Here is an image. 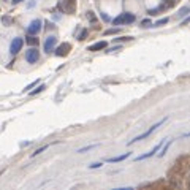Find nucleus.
Returning <instances> with one entry per match:
<instances>
[{
  "label": "nucleus",
  "mask_w": 190,
  "mask_h": 190,
  "mask_svg": "<svg viewBox=\"0 0 190 190\" xmlns=\"http://www.w3.org/2000/svg\"><path fill=\"white\" fill-rule=\"evenodd\" d=\"M11 2H13V3H21L22 0H11Z\"/></svg>",
  "instance_id": "obj_30"
},
{
  "label": "nucleus",
  "mask_w": 190,
  "mask_h": 190,
  "mask_svg": "<svg viewBox=\"0 0 190 190\" xmlns=\"http://www.w3.org/2000/svg\"><path fill=\"white\" fill-rule=\"evenodd\" d=\"M26 41H27V44H29V46H38V43H40V41H38V38H37L35 35H29V37L26 38Z\"/></svg>",
  "instance_id": "obj_13"
},
{
  "label": "nucleus",
  "mask_w": 190,
  "mask_h": 190,
  "mask_svg": "<svg viewBox=\"0 0 190 190\" xmlns=\"http://www.w3.org/2000/svg\"><path fill=\"white\" fill-rule=\"evenodd\" d=\"M87 33H89V32H87V30L84 29V30H82V32L79 33V37H78V40H79V41H84V40H86V37H87Z\"/></svg>",
  "instance_id": "obj_21"
},
{
  "label": "nucleus",
  "mask_w": 190,
  "mask_h": 190,
  "mask_svg": "<svg viewBox=\"0 0 190 190\" xmlns=\"http://www.w3.org/2000/svg\"><path fill=\"white\" fill-rule=\"evenodd\" d=\"M188 170H190V157H188V155H184V157H181V158L174 163V166H173L171 171H170V174H171V173H176V176H174V174L170 176V179L174 181L173 184L178 185L179 181L182 179V176H184Z\"/></svg>",
  "instance_id": "obj_1"
},
{
  "label": "nucleus",
  "mask_w": 190,
  "mask_h": 190,
  "mask_svg": "<svg viewBox=\"0 0 190 190\" xmlns=\"http://www.w3.org/2000/svg\"><path fill=\"white\" fill-rule=\"evenodd\" d=\"M132 22H135V14H132V13H122V14H119L117 18L112 19L114 26H121V24H132Z\"/></svg>",
  "instance_id": "obj_3"
},
{
  "label": "nucleus",
  "mask_w": 190,
  "mask_h": 190,
  "mask_svg": "<svg viewBox=\"0 0 190 190\" xmlns=\"http://www.w3.org/2000/svg\"><path fill=\"white\" fill-rule=\"evenodd\" d=\"M170 146H171V141H168V142H166V144H165L163 148H160L162 151H160V154H158V157H163V155L166 154V151H168V149H170Z\"/></svg>",
  "instance_id": "obj_14"
},
{
  "label": "nucleus",
  "mask_w": 190,
  "mask_h": 190,
  "mask_svg": "<svg viewBox=\"0 0 190 190\" xmlns=\"http://www.w3.org/2000/svg\"><path fill=\"white\" fill-rule=\"evenodd\" d=\"M44 89H46V86H44V84H40V86L37 84V89H35V90H32V92H30V95H37V93H40V92H41V90H44Z\"/></svg>",
  "instance_id": "obj_16"
},
{
  "label": "nucleus",
  "mask_w": 190,
  "mask_h": 190,
  "mask_svg": "<svg viewBox=\"0 0 190 190\" xmlns=\"http://www.w3.org/2000/svg\"><path fill=\"white\" fill-rule=\"evenodd\" d=\"M48 148H49V146H48V144H46V146H43V148H40V149H37V151H35V152L32 154V157H37L38 154H41V152H44V151H46Z\"/></svg>",
  "instance_id": "obj_19"
},
{
  "label": "nucleus",
  "mask_w": 190,
  "mask_h": 190,
  "mask_svg": "<svg viewBox=\"0 0 190 190\" xmlns=\"http://www.w3.org/2000/svg\"><path fill=\"white\" fill-rule=\"evenodd\" d=\"M106 46H108V43H106L105 40H103V41H97V43H93V44L89 46V51H90V52H97V51L105 49Z\"/></svg>",
  "instance_id": "obj_11"
},
{
  "label": "nucleus",
  "mask_w": 190,
  "mask_h": 190,
  "mask_svg": "<svg viewBox=\"0 0 190 190\" xmlns=\"http://www.w3.org/2000/svg\"><path fill=\"white\" fill-rule=\"evenodd\" d=\"M70 49H71V44L70 43H62V44H59L56 49H54V54L57 57H65V56H68Z\"/></svg>",
  "instance_id": "obj_6"
},
{
  "label": "nucleus",
  "mask_w": 190,
  "mask_h": 190,
  "mask_svg": "<svg viewBox=\"0 0 190 190\" xmlns=\"http://www.w3.org/2000/svg\"><path fill=\"white\" fill-rule=\"evenodd\" d=\"M114 33H119V29L116 27V29H108V30H105V35H114Z\"/></svg>",
  "instance_id": "obj_20"
},
{
  "label": "nucleus",
  "mask_w": 190,
  "mask_h": 190,
  "mask_svg": "<svg viewBox=\"0 0 190 190\" xmlns=\"http://www.w3.org/2000/svg\"><path fill=\"white\" fill-rule=\"evenodd\" d=\"M2 22H3V26H11V24H13V19H11L10 16H3V18H2Z\"/></svg>",
  "instance_id": "obj_18"
},
{
  "label": "nucleus",
  "mask_w": 190,
  "mask_h": 190,
  "mask_svg": "<svg viewBox=\"0 0 190 190\" xmlns=\"http://www.w3.org/2000/svg\"><path fill=\"white\" fill-rule=\"evenodd\" d=\"M22 44H24V40L22 38H14L13 41H11V44H10V52L14 56V54H18L21 49H22Z\"/></svg>",
  "instance_id": "obj_8"
},
{
  "label": "nucleus",
  "mask_w": 190,
  "mask_h": 190,
  "mask_svg": "<svg viewBox=\"0 0 190 190\" xmlns=\"http://www.w3.org/2000/svg\"><path fill=\"white\" fill-rule=\"evenodd\" d=\"M87 19H89V21H92V22L97 21V18H95V14H93V11H87Z\"/></svg>",
  "instance_id": "obj_22"
},
{
  "label": "nucleus",
  "mask_w": 190,
  "mask_h": 190,
  "mask_svg": "<svg viewBox=\"0 0 190 190\" xmlns=\"http://www.w3.org/2000/svg\"><path fill=\"white\" fill-rule=\"evenodd\" d=\"M141 24H142V27H152V21H149V19H144Z\"/></svg>",
  "instance_id": "obj_24"
},
{
  "label": "nucleus",
  "mask_w": 190,
  "mask_h": 190,
  "mask_svg": "<svg viewBox=\"0 0 190 190\" xmlns=\"http://www.w3.org/2000/svg\"><path fill=\"white\" fill-rule=\"evenodd\" d=\"M59 10H62L63 13H75V8H76V0H62L59 2Z\"/></svg>",
  "instance_id": "obj_4"
},
{
  "label": "nucleus",
  "mask_w": 190,
  "mask_h": 190,
  "mask_svg": "<svg viewBox=\"0 0 190 190\" xmlns=\"http://www.w3.org/2000/svg\"><path fill=\"white\" fill-rule=\"evenodd\" d=\"M117 49H121V46H116V48H111V49H108L106 52H111V51H117Z\"/></svg>",
  "instance_id": "obj_29"
},
{
  "label": "nucleus",
  "mask_w": 190,
  "mask_h": 190,
  "mask_svg": "<svg viewBox=\"0 0 190 190\" xmlns=\"http://www.w3.org/2000/svg\"><path fill=\"white\" fill-rule=\"evenodd\" d=\"M166 119H168V117L162 119V121H158L157 124H154V125H152V127H151L149 130H146L144 133H141V135H138L136 138H133L132 141H128V146H130V144H135V142H138V141H141V139H144V138H148L149 135H152V133H154V132H155V130H157V128H158L160 125H162V124H165V122H166Z\"/></svg>",
  "instance_id": "obj_2"
},
{
  "label": "nucleus",
  "mask_w": 190,
  "mask_h": 190,
  "mask_svg": "<svg viewBox=\"0 0 190 190\" xmlns=\"http://www.w3.org/2000/svg\"><path fill=\"white\" fill-rule=\"evenodd\" d=\"M41 30V19H33L30 22V26L27 27V33L29 35H37Z\"/></svg>",
  "instance_id": "obj_7"
},
{
  "label": "nucleus",
  "mask_w": 190,
  "mask_h": 190,
  "mask_svg": "<svg viewBox=\"0 0 190 190\" xmlns=\"http://www.w3.org/2000/svg\"><path fill=\"white\" fill-rule=\"evenodd\" d=\"M130 155H132V152H125V154H122V155H117V157H111V158H108L106 162H109V163H117V162H122V160L128 158Z\"/></svg>",
  "instance_id": "obj_12"
},
{
  "label": "nucleus",
  "mask_w": 190,
  "mask_h": 190,
  "mask_svg": "<svg viewBox=\"0 0 190 190\" xmlns=\"http://www.w3.org/2000/svg\"><path fill=\"white\" fill-rule=\"evenodd\" d=\"M37 84H38V81H33L32 84H29L26 89H24V92H29V89H32V87H33V86H37Z\"/></svg>",
  "instance_id": "obj_27"
},
{
  "label": "nucleus",
  "mask_w": 190,
  "mask_h": 190,
  "mask_svg": "<svg viewBox=\"0 0 190 190\" xmlns=\"http://www.w3.org/2000/svg\"><path fill=\"white\" fill-rule=\"evenodd\" d=\"M130 40H133L132 37H122V38H116L114 41H130Z\"/></svg>",
  "instance_id": "obj_25"
},
{
  "label": "nucleus",
  "mask_w": 190,
  "mask_h": 190,
  "mask_svg": "<svg viewBox=\"0 0 190 190\" xmlns=\"http://www.w3.org/2000/svg\"><path fill=\"white\" fill-rule=\"evenodd\" d=\"M165 24H168V18H162V19H158V21L154 24V27H162V26H165Z\"/></svg>",
  "instance_id": "obj_15"
},
{
  "label": "nucleus",
  "mask_w": 190,
  "mask_h": 190,
  "mask_svg": "<svg viewBox=\"0 0 190 190\" xmlns=\"http://www.w3.org/2000/svg\"><path fill=\"white\" fill-rule=\"evenodd\" d=\"M56 43H57V38L56 37H48L46 38V41H44V52H48V54H49V52H52L54 51V46H56Z\"/></svg>",
  "instance_id": "obj_10"
},
{
  "label": "nucleus",
  "mask_w": 190,
  "mask_h": 190,
  "mask_svg": "<svg viewBox=\"0 0 190 190\" xmlns=\"http://www.w3.org/2000/svg\"><path fill=\"white\" fill-rule=\"evenodd\" d=\"M188 11H190V7H185V8H182V10H181V11L178 13V16H185V14H187Z\"/></svg>",
  "instance_id": "obj_23"
},
{
  "label": "nucleus",
  "mask_w": 190,
  "mask_h": 190,
  "mask_svg": "<svg viewBox=\"0 0 190 190\" xmlns=\"http://www.w3.org/2000/svg\"><path fill=\"white\" fill-rule=\"evenodd\" d=\"M102 165H103L102 162H98V163H92V165H89V168H90V170H92V168H100Z\"/></svg>",
  "instance_id": "obj_26"
},
{
  "label": "nucleus",
  "mask_w": 190,
  "mask_h": 190,
  "mask_svg": "<svg viewBox=\"0 0 190 190\" xmlns=\"http://www.w3.org/2000/svg\"><path fill=\"white\" fill-rule=\"evenodd\" d=\"M188 188H190V181H188Z\"/></svg>",
  "instance_id": "obj_31"
},
{
  "label": "nucleus",
  "mask_w": 190,
  "mask_h": 190,
  "mask_svg": "<svg viewBox=\"0 0 190 190\" xmlns=\"http://www.w3.org/2000/svg\"><path fill=\"white\" fill-rule=\"evenodd\" d=\"M163 142H165V139H163L162 142H158V144H157V146H154V148H152V149H151L149 152H146V154H142V155H139V157H136L135 160H136V162H139V160H146V158H149V157H152V155H155V152H157V151H160V148L163 146Z\"/></svg>",
  "instance_id": "obj_9"
},
{
  "label": "nucleus",
  "mask_w": 190,
  "mask_h": 190,
  "mask_svg": "<svg viewBox=\"0 0 190 190\" xmlns=\"http://www.w3.org/2000/svg\"><path fill=\"white\" fill-rule=\"evenodd\" d=\"M98 144H90V146H86V148H81V149H78V152L79 154H84V152H87V151H90V149H93V148H97Z\"/></svg>",
  "instance_id": "obj_17"
},
{
  "label": "nucleus",
  "mask_w": 190,
  "mask_h": 190,
  "mask_svg": "<svg viewBox=\"0 0 190 190\" xmlns=\"http://www.w3.org/2000/svg\"><path fill=\"white\" fill-rule=\"evenodd\" d=\"M38 59H40V51L37 49L35 46L29 48V51L26 52V60L29 63H35V62H38Z\"/></svg>",
  "instance_id": "obj_5"
},
{
  "label": "nucleus",
  "mask_w": 190,
  "mask_h": 190,
  "mask_svg": "<svg viewBox=\"0 0 190 190\" xmlns=\"http://www.w3.org/2000/svg\"><path fill=\"white\" fill-rule=\"evenodd\" d=\"M188 22H190V16H188V18H185V19H184V21H182L181 24H182V26H187Z\"/></svg>",
  "instance_id": "obj_28"
}]
</instances>
